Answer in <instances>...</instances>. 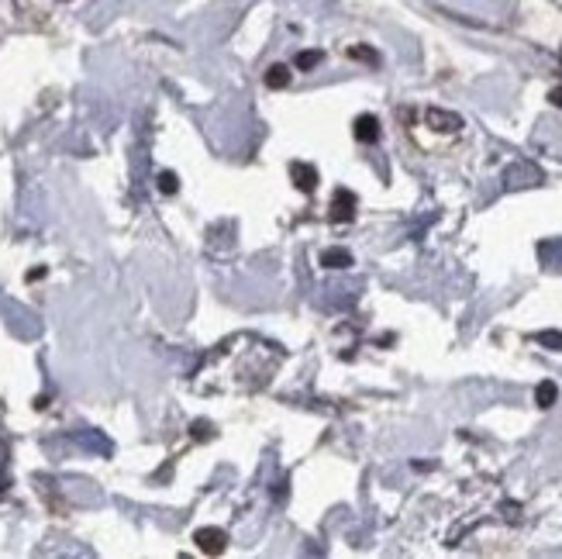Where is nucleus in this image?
I'll return each mask as SVG.
<instances>
[{"label":"nucleus","instance_id":"1","mask_svg":"<svg viewBox=\"0 0 562 559\" xmlns=\"http://www.w3.org/2000/svg\"><path fill=\"white\" fill-rule=\"evenodd\" d=\"M428 125H431L435 132H459V128H462V118L452 114V111H438V108H431V111H428Z\"/></svg>","mask_w":562,"mask_h":559},{"label":"nucleus","instance_id":"2","mask_svg":"<svg viewBox=\"0 0 562 559\" xmlns=\"http://www.w3.org/2000/svg\"><path fill=\"white\" fill-rule=\"evenodd\" d=\"M198 546L204 552H222L225 549V532L222 528H201L198 532Z\"/></svg>","mask_w":562,"mask_h":559},{"label":"nucleus","instance_id":"3","mask_svg":"<svg viewBox=\"0 0 562 559\" xmlns=\"http://www.w3.org/2000/svg\"><path fill=\"white\" fill-rule=\"evenodd\" d=\"M356 138H359V142H376V138H380V121H376L373 114L356 118Z\"/></svg>","mask_w":562,"mask_h":559},{"label":"nucleus","instance_id":"4","mask_svg":"<svg viewBox=\"0 0 562 559\" xmlns=\"http://www.w3.org/2000/svg\"><path fill=\"white\" fill-rule=\"evenodd\" d=\"M352 208H356V198L349 190H338L335 193V204H331V217L335 222H346V217H352Z\"/></svg>","mask_w":562,"mask_h":559},{"label":"nucleus","instance_id":"5","mask_svg":"<svg viewBox=\"0 0 562 559\" xmlns=\"http://www.w3.org/2000/svg\"><path fill=\"white\" fill-rule=\"evenodd\" d=\"M518 180H531V183H539V180H542V174H539V169H535L531 163H518V166L507 174V187H518Z\"/></svg>","mask_w":562,"mask_h":559},{"label":"nucleus","instance_id":"6","mask_svg":"<svg viewBox=\"0 0 562 559\" xmlns=\"http://www.w3.org/2000/svg\"><path fill=\"white\" fill-rule=\"evenodd\" d=\"M322 266H331V270H341V266H352V256L346 249H328L322 256Z\"/></svg>","mask_w":562,"mask_h":559},{"label":"nucleus","instance_id":"7","mask_svg":"<svg viewBox=\"0 0 562 559\" xmlns=\"http://www.w3.org/2000/svg\"><path fill=\"white\" fill-rule=\"evenodd\" d=\"M293 180H297V187H301V190H314V183H317L314 169H311V166H304V163L293 166Z\"/></svg>","mask_w":562,"mask_h":559},{"label":"nucleus","instance_id":"8","mask_svg":"<svg viewBox=\"0 0 562 559\" xmlns=\"http://www.w3.org/2000/svg\"><path fill=\"white\" fill-rule=\"evenodd\" d=\"M555 398H559V391H555V383H539V391H535V401H539L542 407H552L555 404Z\"/></svg>","mask_w":562,"mask_h":559},{"label":"nucleus","instance_id":"9","mask_svg":"<svg viewBox=\"0 0 562 559\" xmlns=\"http://www.w3.org/2000/svg\"><path fill=\"white\" fill-rule=\"evenodd\" d=\"M286 80H290L286 66H273L270 72H266V83H270V87H286Z\"/></svg>","mask_w":562,"mask_h":559},{"label":"nucleus","instance_id":"10","mask_svg":"<svg viewBox=\"0 0 562 559\" xmlns=\"http://www.w3.org/2000/svg\"><path fill=\"white\" fill-rule=\"evenodd\" d=\"M317 63H322V53H301V56H297V66H301V69H311V66H317Z\"/></svg>","mask_w":562,"mask_h":559},{"label":"nucleus","instance_id":"11","mask_svg":"<svg viewBox=\"0 0 562 559\" xmlns=\"http://www.w3.org/2000/svg\"><path fill=\"white\" fill-rule=\"evenodd\" d=\"M159 187H162L166 193H173V190H177V177H173V174H162V183H159Z\"/></svg>","mask_w":562,"mask_h":559},{"label":"nucleus","instance_id":"12","mask_svg":"<svg viewBox=\"0 0 562 559\" xmlns=\"http://www.w3.org/2000/svg\"><path fill=\"white\" fill-rule=\"evenodd\" d=\"M352 56H356V59H370V63H376V53H370V48H352Z\"/></svg>","mask_w":562,"mask_h":559},{"label":"nucleus","instance_id":"13","mask_svg":"<svg viewBox=\"0 0 562 559\" xmlns=\"http://www.w3.org/2000/svg\"><path fill=\"white\" fill-rule=\"evenodd\" d=\"M549 101H552L555 108H562V87H555V90L549 93Z\"/></svg>","mask_w":562,"mask_h":559},{"label":"nucleus","instance_id":"14","mask_svg":"<svg viewBox=\"0 0 562 559\" xmlns=\"http://www.w3.org/2000/svg\"><path fill=\"white\" fill-rule=\"evenodd\" d=\"M542 343H549V346H562V335H542Z\"/></svg>","mask_w":562,"mask_h":559}]
</instances>
